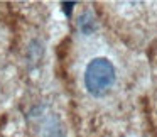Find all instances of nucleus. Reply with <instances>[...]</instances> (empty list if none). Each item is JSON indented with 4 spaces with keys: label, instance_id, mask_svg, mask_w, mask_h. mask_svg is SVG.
Returning a JSON list of instances; mask_svg holds the SVG:
<instances>
[{
    "label": "nucleus",
    "instance_id": "nucleus-3",
    "mask_svg": "<svg viewBox=\"0 0 157 137\" xmlns=\"http://www.w3.org/2000/svg\"><path fill=\"white\" fill-rule=\"evenodd\" d=\"M63 5H64V10H66V14H69V12H71V9H73V5H75V4L71 2V4H63Z\"/></svg>",
    "mask_w": 157,
    "mask_h": 137
},
{
    "label": "nucleus",
    "instance_id": "nucleus-2",
    "mask_svg": "<svg viewBox=\"0 0 157 137\" xmlns=\"http://www.w3.org/2000/svg\"><path fill=\"white\" fill-rule=\"evenodd\" d=\"M79 27H81V31L85 32V34H90V32L95 29V21H93L91 15L85 14L83 17H79Z\"/></svg>",
    "mask_w": 157,
    "mask_h": 137
},
{
    "label": "nucleus",
    "instance_id": "nucleus-1",
    "mask_svg": "<svg viewBox=\"0 0 157 137\" xmlns=\"http://www.w3.org/2000/svg\"><path fill=\"white\" fill-rule=\"evenodd\" d=\"M115 81V68L105 58H96L86 68L85 83L91 95H103L108 92V88Z\"/></svg>",
    "mask_w": 157,
    "mask_h": 137
}]
</instances>
